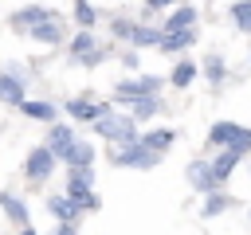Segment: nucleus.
I'll list each match as a JSON object with an SVG mask.
<instances>
[{"mask_svg": "<svg viewBox=\"0 0 251 235\" xmlns=\"http://www.w3.org/2000/svg\"><path fill=\"white\" fill-rule=\"evenodd\" d=\"M94 129H98V137H106V141H114L122 149L137 145V125H133L129 114H106V118L94 121Z\"/></svg>", "mask_w": 251, "mask_h": 235, "instance_id": "obj_1", "label": "nucleus"}, {"mask_svg": "<svg viewBox=\"0 0 251 235\" xmlns=\"http://www.w3.org/2000/svg\"><path fill=\"white\" fill-rule=\"evenodd\" d=\"M157 86H161V78H153V74H141V78H129V82H118V86H114V98H122V102H137V98H153V94H157Z\"/></svg>", "mask_w": 251, "mask_h": 235, "instance_id": "obj_2", "label": "nucleus"}, {"mask_svg": "<svg viewBox=\"0 0 251 235\" xmlns=\"http://www.w3.org/2000/svg\"><path fill=\"white\" fill-rule=\"evenodd\" d=\"M110 164H118V168H153V164H161V157L149 153V149H141V145H129V149L114 153Z\"/></svg>", "mask_w": 251, "mask_h": 235, "instance_id": "obj_3", "label": "nucleus"}, {"mask_svg": "<svg viewBox=\"0 0 251 235\" xmlns=\"http://www.w3.org/2000/svg\"><path fill=\"white\" fill-rule=\"evenodd\" d=\"M67 114L75 118V121H98V118H106V114H114L106 102H90V98H71L67 102Z\"/></svg>", "mask_w": 251, "mask_h": 235, "instance_id": "obj_4", "label": "nucleus"}, {"mask_svg": "<svg viewBox=\"0 0 251 235\" xmlns=\"http://www.w3.org/2000/svg\"><path fill=\"white\" fill-rule=\"evenodd\" d=\"M71 145H75V133H71V125H51V129H47V141H43V149H47L55 161H67Z\"/></svg>", "mask_w": 251, "mask_h": 235, "instance_id": "obj_5", "label": "nucleus"}, {"mask_svg": "<svg viewBox=\"0 0 251 235\" xmlns=\"http://www.w3.org/2000/svg\"><path fill=\"white\" fill-rule=\"evenodd\" d=\"M24 172H27V180H43V176L55 172V157H51L43 145H35V149L27 153V161H24Z\"/></svg>", "mask_w": 251, "mask_h": 235, "instance_id": "obj_6", "label": "nucleus"}, {"mask_svg": "<svg viewBox=\"0 0 251 235\" xmlns=\"http://www.w3.org/2000/svg\"><path fill=\"white\" fill-rule=\"evenodd\" d=\"M184 176H188V188H196V192H204V196H212L220 184H216V176H212V164L208 161H192L188 168H184Z\"/></svg>", "mask_w": 251, "mask_h": 235, "instance_id": "obj_7", "label": "nucleus"}, {"mask_svg": "<svg viewBox=\"0 0 251 235\" xmlns=\"http://www.w3.org/2000/svg\"><path fill=\"white\" fill-rule=\"evenodd\" d=\"M71 55H75L78 63H86V67H98V63H102V47L94 43V35H90V31H78V35H75Z\"/></svg>", "mask_w": 251, "mask_h": 235, "instance_id": "obj_8", "label": "nucleus"}, {"mask_svg": "<svg viewBox=\"0 0 251 235\" xmlns=\"http://www.w3.org/2000/svg\"><path fill=\"white\" fill-rule=\"evenodd\" d=\"M192 24H196V8H192V4H184V8L169 12V20H165V31H161V35H173V31H192Z\"/></svg>", "mask_w": 251, "mask_h": 235, "instance_id": "obj_9", "label": "nucleus"}, {"mask_svg": "<svg viewBox=\"0 0 251 235\" xmlns=\"http://www.w3.org/2000/svg\"><path fill=\"white\" fill-rule=\"evenodd\" d=\"M173 141H176V129H149V133H141V141H137V145L161 157V153H165Z\"/></svg>", "mask_w": 251, "mask_h": 235, "instance_id": "obj_10", "label": "nucleus"}, {"mask_svg": "<svg viewBox=\"0 0 251 235\" xmlns=\"http://www.w3.org/2000/svg\"><path fill=\"white\" fill-rule=\"evenodd\" d=\"M43 20H55V16H51V8H39V4L12 12V24H16V27H27V31H31L35 24H43Z\"/></svg>", "mask_w": 251, "mask_h": 235, "instance_id": "obj_11", "label": "nucleus"}, {"mask_svg": "<svg viewBox=\"0 0 251 235\" xmlns=\"http://www.w3.org/2000/svg\"><path fill=\"white\" fill-rule=\"evenodd\" d=\"M0 102H8V106H24V82L16 78V74H0Z\"/></svg>", "mask_w": 251, "mask_h": 235, "instance_id": "obj_12", "label": "nucleus"}, {"mask_svg": "<svg viewBox=\"0 0 251 235\" xmlns=\"http://www.w3.org/2000/svg\"><path fill=\"white\" fill-rule=\"evenodd\" d=\"M90 184H94V172L90 168H71V176H67V200L90 192Z\"/></svg>", "mask_w": 251, "mask_h": 235, "instance_id": "obj_13", "label": "nucleus"}, {"mask_svg": "<svg viewBox=\"0 0 251 235\" xmlns=\"http://www.w3.org/2000/svg\"><path fill=\"white\" fill-rule=\"evenodd\" d=\"M47 212H51L59 223H75V215H78L75 200H67V196H51V200H47Z\"/></svg>", "mask_w": 251, "mask_h": 235, "instance_id": "obj_14", "label": "nucleus"}, {"mask_svg": "<svg viewBox=\"0 0 251 235\" xmlns=\"http://www.w3.org/2000/svg\"><path fill=\"white\" fill-rule=\"evenodd\" d=\"M20 114H27L31 121H55V106L51 102H31V98H24V106H20Z\"/></svg>", "mask_w": 251, "mask_h": 235, "instance_id": "obj_15", "label": "nucleus"}, {"mask_svg": "<svg viewBox=\"0 0 251 235\" xmlns=\"http://www.w3.org/2000/svg\"><path fill=\"white\" fill-rule=\"evenodd\" d=\"M67 164H71V168H90V164H94V145L75 141V145H71V153H67Z\"/></svg>", "mask_w": 251, "mask_h": 235, "instance_id": "obj_16", "label": "nucleus"}, {"mask_svg": "<svg viewBox=\"0 0 251 235\" xmlns=\"http://www.w3.org/2000/svg\"><path fill=\"white\" fill-rule=\"evenodd\" d=\"M208 164H212V176H216V184H224V180H227V176L235 172V164H239V157L224 149V153H220L216 161H208Z\"/></svg>", "mask_w": 251, "mask_h": 235, "instance_id": "obj_17", "label": "nucleus"}, {"mask_svg": "<svg viewBox=\"0 0 251 235\" xmlns=\"http://www.w3.org/2000/svg\"><path fill=\"white\" fill-rule=\"evenodd\" d=\"M192 43H196V31H173V35H161L157 47L173 55V51H184V47H192Z\"/></svg>", "mask_w": 251, "mask_h": 235, "instance_id": "obj_18", "label": "nucleus"}, {"mask_svg": "<svg viewBox=\"0 0 251 235\" xmlns=\"http://www.w3.org/2000/svg\"><path fill=\"white\" fill-rule=\"evenodd\" d=\"M31 39H39V43H59V39H63L59 20H43V24H35V27H31Z\"/></svg>", "mask_w": 251, "mask_h": 235, "instance_id": "obj_19", "label": "nucleus"}, {"mask_svg": "<svg viewBox=\"0 0 251 235\" xmlns=\"http://www.w3.org/2000/svg\"><path fill=\"white\" fill-rule=\"evenodd\" d=\"M129 43H133V47H157V43H161V31H157V27H145V24H133Z\"/></svg>", "mask_w": 251, "mask_h": 235, "instance_id": "obj_20", "label": "nucleus"}, {"mask_svg": "<svg viewBox=\"0 0 251 235\" xmlns=\"http://www.w3.org/2000/svg\"><path fill=\"white\" fill-rule=\"evenodd\" d=\"M0 204H4L8 219H16L20 227H27V208H24V200H20V196H8V192H0Z\"/></svg>", "mask_w": 251, "mask_h": 235, "instance_id": "obj_21", "label": "nucleus"}, {"mask_svg": "<svg viewBox=\"0 0 251 235\" xmlns=\"http://www.w3.org/2000/svg\"><path fill=\"white\" fill-rule=\"evenodd\" d=\"M227 208H235V200L231 196H224V192H212V196H204V215H220V212H227Z\"/></svg>", "mask_w": 251, "mask_h": 235, "instance_id": "obj_22", "label": "nucleus"}, {"mask_svg": "<svg viewBox=\"0 0 251 235\" xmlns=\"http://www.w3.org/2000/svg\"><path fill=\"white\" fill-rule=\"evenodd\" d=\"M157 110H161V102H157V98H137V102H129V118H133V121H137V118L145 121V118H153Z\"/></svg>", "mask_w": 251, "mask_h": 235, "instance_id": "obj_23", "label": "nucleus"}, {"mask_svg": "<svg viewBox=\"0 0 251 235\" xmlns=\"http://www.w3.org/2000/svg\"><path fill=\"white\" fill-rule=\"evenodd\" d=\"M251 149V129H243V125H235L231 129V141H227V153H235V157H243Z\"/></svg>", "mask_w": 251, "mask_h": 235, "instance_id": "obj_24", "label": "nucleus"}, {"mask_svg": "<svg viewBox=\"0 0 251 235\" xmlns=\"http://www.w3.org/2000/svg\"><path fill=\"white\" fill-rule=\"evenodd\" d=\"M227 12H231V20H235L239 31H251V0H235Z\"/></svg>", "mask_w": 251, "mask_h": 235, "instance_id": "obj_25", "label": "nucleus"}, {"mask_svg": "<svg viewBox=\"0 0 251 235\" xmlns=\"http://www.w3.org/2000/svg\"><path fill=\"white\" fill-rule=\"evenodd\" d=\"M192 78H196V63H188V59H184V63H176V67H173V86H188Z\"/></svg>", "mask_w": 251, "mask_h": 235, "instance_id": "obj_26", "label": "nucleus"}, {"mask_svg": "<svg viewBox=\"0 0 251 235\" xmlns=\"http://www.w3.org/2000/svg\"><path fill=\"white\" fill-rule=\"evenodd\" d=\"M231 129H235V121H216V125L208 129V141H212V145H227V141H231Z\"/></svg>", "mask_w": 251, "mask_h": 235, "instance_id": "obj_27", "label": "nucleus"}, {"mask_svg": "<svg viewBox=\"0 0 251 235\" xmlns=\"http://www.w3.org/2000/svg\"><path fill=\"white\" fill-rule=\"evenodd\" d=\"M75 20H78V27H82V31H86V27H94V4L78 0V4H75Z\"/></svg>", "mask_w": 251, "mask_h": 235, "instance_id": "obj_28", "label": "nucleus"}, {"mask_svg": "<svg viewBox=\"0 0 251 235\" xmlns=\"http://www.w3.org/2000/svg\"><path fill=\"white\" fill-rule=\"evenodd\" d=\"M204 70H208L212 82H224V59H220V55H208V59H204Z\"/></svg>", "mask_w": 251, "mask_h": 235, "instance_id": "obj_29", "label": "nucleus"}, {"mask_svg": "<svg viewBox=\"0 0 251 235\" xmlns=\"http://www.w3.org/2000/svg\"><path fill=\"white\" fill-rule=\"evenodd\" d=\"M110 27H114V35H118V39H129V31H133V24H129L126 16H118V20L110 24Z\"/></svg>", "mask_w": 251, "mask_h": 235, "instance_id": "obj_30", "label": "nucleus"}, {"mask_svg": "<svg viewBox=\"0 0 251 235\" xmlns=\"http://www.w3.org/2000/svg\"><path fill=\"white\" fill-rule=\"evenodd\" d=\"M51 235H78V227H75V223H59Z\"/></svg>", "mask_w": 251, "mask_h": 235, "instance_id": "obj_31", "label": "nucleus"}, {"mask_svg": "<svg viewBox=\"0 0 251 235\" xmlns=\"http://www.w3.org/2000/svg\"><path fill=\"white\" fill-rule=\"evenodd\" d=\"M20 235H35V231H31V227H20Z\"/></svg>", "mask_w": 251, "mask_h": 235, "instance_id": "obj_32", "label": "nucleus"}]
</instances>
